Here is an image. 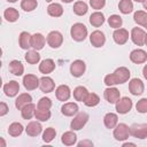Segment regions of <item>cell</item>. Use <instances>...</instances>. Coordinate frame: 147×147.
Wrapping results in <instances>:
<instances>
[{"label":"cell","instance_id":"e0dca14e","mask_svg":"<svg viewBox=\"0 0 147 147\" xmlns=\"http://www.w3.org/2000/svg\"><path fill=\"white\" fill-rule=\"evenodd\" d=\"M3 92L7 96L13 98L20 92V84L16 80H10L3 85Z\"/></svg>","mask_w":147,"mask_h":147},{"label":"cell","instance_id":"7402d4cb","mask_svg":"<svg viewBox=\"0 0 147 147\" xmlns=\"http://www.w3.org/2000/svg\"><path fill=\"white\" fill-rule=\"evenodd\" d=\"M78 105L75 102H67L61 107V113L64 116H74L78 113Z\"/></svg>","mask_w":147,"mask_h":147},{"label":"cell","instance_id":"7c38bea8","mask_svg":"<svg viewBox=\"0 0 147 147\" xmlns=\"http://www.w3.org/2000/svg\"><path fill=\"white\" fill-rule=\"evenodd\" d=\"M90 41L92 44V46L99 48V47H102L106 42V37H105V33L99 31V30H95L91 33L90 36Z\"/></svg>","mask_w":147,"mask_h":147},{"label":"cell","instance_id":"f5cc1de1","mask_svg":"<svg viewBox=\"0 0 147 147\" xmlns=\"http://www.w3.org/2000/svg\"><path fill=\"white\" fill-rule=\"evenodd\" d=\"M63 2H65V3H69V2H71V1H74V0H62Z\"/></svg>","mask_w":147,"mask_h":147},{"label":"cell","instance_id":"74e56055","mask_svg":"<svg viewBox=\"0 0 147 147\" xmlns=\"http://www.w3.org/2000/svg\"><path fill=\"white\" fill-rule=\"evenodd\" d=\"M99 102H100V98L95 93H88V95L86 96V99L84 101L85 106H87V107H95L96 105H99Z\"/></svg>","mask_w":147,"mask_h":147},{"label":"cell","instance_id":"681fc988","mask_svg":"<svg viewBox=\"0 0 147 147\" xmlns=\"http://www.w3.org/2000/svg\"><path fill=\"white\" fill-rule=\"evenodd\" d=\"M126 146H136V144H133V142H124L123 147H126Z\"/></svg>","mask_w":147,"mask_h":147},{"label":"cell","instance_id":"5b68a950","mask_svg":"<svg viewBox=\"0 0 147 147\" xmlns=\"http://www.w3.org/2000/svg\"><path fill=\"white\" fill-rule=\"evenodd\" d=\"M130 134L138 139L147 138V123H139L132 124L130 126Z\"/></svg>","mask_w":147,"mask_h":147},{"label":"cell","instance_id":"9c48e42d","mask_svg":"<svg viewBox=\"0 0 147 147\" xmlns=\"http://www.w3.org/2000/svg\"><path fill=\"white\" fill-rule=\"evenodd\" d=\"M146 32L141 29V28H133L131 30V40L133 41V44H136L137 46H142L145 45L146 41Z\"/></svg>","mask_w":147,"mask_h":147},{"label":"cell","instance_id":"3957f363","mask_svg":"<svg viewBox=\"0 0 147 147\" xmlns=\"http://www.w3.org/2000/svg\"><path fill=\"white\" fill-rule=\"evenodd\" d=\"M87 121H88V114L87 113H84V111L77 113L76 116L74 117V119L70 123V127L74 131H78V130H80L85 126Z\"/></svg>","mask_w":147,"mask_h":147},{"label":"cell","instance_id":"ee69618b","mask_svg":"<svg viewBox=\"0 0 147 147\" xmlns=\"http://www.w3.org/2000/svg\"><path fill=\"white\" fill-rule=\"evenodd\" d=\"M51 107H52V100L46 96L41 98L37 105V108H39V109H51Z\"/></svg>","mask_w":147,"mask_h":147},{"label":"cell","instance_id":"277c9868","mask_svg":"<svg viewBox=\"0 0 147 147\" xmlns=\"http://www.w3.org/2000/svg\"><path fill=\"white\" fill-rule=\"evenodd\" d=\"M130 136V127L125 123H119L114 127V138L117 141L126 140Z\"/></svg>","mask_w":147,"mask_h":147},{"label":"cell","instance_id":"4316f807","mask_svg":"<svg viewBox=\"0 0 147 147\" xmlns=\"http://www.w3.org/2000/svg\"><path fill=\"white\" fill-rule=\"evenodd\" d=\"M61 141H62V144L65 145V146H72V145H75L76 141H77V136H76V133L74 132V130H72V131H67V132H64V133L62 134Z\"/></svg>","mask_w":147,"mask_h":147},{"label":"cell","instance_id":"bcb514c9","mask_svg":"<svg viewBox=\"0 0 147 147\" xmlns=\"http://www.w3.org/2000/svg\"><path fill=\"white\" fill-rule=\"evenodd\" d=\"M8 106H7V103H5V102H1L0 103V116H5L7 113H8Z\"/></svg>","mask_w":147,"mask_h":147},{"label":"cell","instance_id":"2e32d148","mask_svg":"<svg viewBox=\"0 0 147 147\" xmlns=\"http://www.w3.org/2000/svg\"><path fill=\"white\" fill-rule=\"evenodd\" d=\"M39 87H40L41 92H44V93H51L55 88V83H54V80L51 77L42 76L40 78V85H39Z\"/></svg>","mask_w":147,"mask_h":147},{"label":"cell","instance_id":"cb8c5ba5","mask_svg":"<svg viewBox=\"0 0 147 147\" xmlns=\"http://www.w3.org/2000/svg\"><path fill=\"white\" fill-rule=\"evenodd\" d=\"M8 68H9V71H10L13 75H15V76H22L23 72H24V67H23L22 62L18 61V60H13V61H10Z\"/></svg>","mask_w":147,"mask_h":147},{"label":"cell","instance_id":"8992f818","mask_svg":"<svg viewBox=\"0 0 147 147\" xmlns=\"http://www.w3.org/2000/svg\"><path fill=\"white\" fill-rule=\"evenodd\" d=\"M46 41L48 44V46H51L52 48H59L62 42H63V36L60 31H51L48 34H47V38H46Z\"/></svg>","mask_w":147,"mask_h":147},{"label":"cell","instance_id":"1f68e13d","mask_svg":"<svg viewBox=\"0 0 147 147\" xmlns=\"http://www.w3.org/2000/svg\"><path fill=\"white\" fill-rule=\"evenodd\" d=\"M118 9L122 14H130L133 10V2L132 0H121L118 3Z\"/></svg>","mask_w":147,"mask_h":147},{"label":"cell","instance_id":"30bf717a","mask_svg":"<svg viewBox=\"0 0 147 147\" xmlns=\"http://www.w3.org/2000/svg\"><path fill=\"white\" fill-rule=\"evenodd\" d=\"M129 91L133 95H141L145 91V85L142 80L139 78H132L129 83Z\"/></svg>","mask_w":147,"mask_h":147},{"label":"cell","instance_id":"60d3db41","mask_svg":"<svg viewBox=\"0 0 147 147\" xmlns=\"http://www.w3.org/2000/svg\"><path fill=\"white\" fill-rule=\"evenodd\" d=\"M55 136H56L55 129H53V127H47V129L44 131V133H42V140H44V142L48 144V142H51V141L55 138Z\"/></svg>","mask_w":147,"mask_h":147},{"label":"cell","instance_id":"d6a6232c","mask_svg":"<svg viewBox=\"0 0 147 147\" xmlns=\"http://www.w3.org/2000/svg\"><path fill=\"white\" fill-rule=\"evenodd\" d=\"M72 9H74V13H75L76 15L83 16V15H85V14L87 13L88 6H87V3L84 2V1H77V2H75Z\"/></svg>","mask_w":147,"mask_h":147},{"label":"cell","instance_id":"4fadbf2b","mask_svg":"<svg viewBox=\"0 0 147 147\" xmlns=\"http://www.w3.org/2000/svg\"><path fill=\"white\" fill-rule=\"evenodd\" d=\"M103 95H105V99L109 102V103H116L119 98H121V93L116 88V87H111V86H108L105 92H103Z\"/></svg>","mask_w":147,"mask_h":147},{"label":"cell","instance_id":"f1b7e54d","mask_svg":"<svg viewBox=\"0 0 147 147\" xmlns=\"http://www.w3.org/2000/svg\"><path fill=\"white\" fill-rule=\"evenodd\" d=\"M18 44L22 49H29L31 47V34L29 32H21L18 37Z\"/></svg>","mask_w":147,"mask_h":147},{"label":"cell","instance_id":"52a82bcc","mask_svg":"<svg viewBox=\"0 0 147 147\" xmlns=\"http://www.w3.org/2000/svg\"><path fill=\"white\" fill-rule=\"evenodd\" d=\"M23 85H24L25 90L33 91L37 87H39V85H40V78H38L36 75L28 74V75H25L23 77Z\"/></svg>","mask_w":147,"mask_h":147},{"label":"cell","instance_id":"6f0895ef","mask_svg":"<svg viewBox=\"0 0 147 147\" xmlns=\"http://www.w3.org/2000/svg\"><path fill=\"white\" fill-rule=\"evenodd\" d=\"M46 2H52V0H46Z\"/></svg>","mask_w":147,"mask_h":147},{"label":"cell","instance_id":"d590c367","mask_svg":"<svg viewBox=\"0 0 147 147\" xmlns=\"http://www.w3.org/2000/svg\"><path fill=\"white\" fill-rule=\"evenodd\" d=\"M24 57H25V61H26L28 63H30V64H37V63L40 61V55H39V53H38L36 49H33V51H28Z\"/></svg>","mask_w":147,"mask_h":147},{"label":"cell","instance_id":"836d02e7","mask_svg":"<svg viewBox=\"0 0 147 147\" xmlns=\"http://www.w3.org/2000/svg\"><path fill=\"white\" fill-rule=\"evenodd\" d=\"M23 130H24V129H23V125H22L21 123L14 122V123H11V124L9 125V127H8V133H9V136H11V137H18V136L22 134Z\"/></svg>","mask_w":147,"mask_h":147},{"label":"cell","instance_id":"d4e9b609","mask_svg":"<svg viewBox=\"0 0 147 147\" xmlns=\"http://www.w3.org/2000/svg\"><path fill=\"white\" fill-rule=\"evenodd\" d=\"M31 101H32V96H31L29 93H22V94H20V95L16 98V100H15V107H16L18 110H21L25 105L30 103Z\"/></svg>","mask_w":147,"mask_h":147},{"label":"cell","instance_id":"7dc6e473","mask_svg":"<svg viewBox=\"0 0 147 147\" xmlns=\"http://www.w3.org/2000/svg\"><path fill=\"white\" fill-rule=\"evenodd\" d=\"M78 146H93V142L92 141H90V140H83V141H80V142H78L77 144Z\"/></svg>","mask_w":147,"mask_h":147},{"label":"cell","instance_id":"6da1fadb","mask_svg":"<svg viewBox=\"0 0 147 147\" xmlns=\"http://www.w3.org/2000/svg\"><path fill=\"white\" fill-rule=\"evenodd\" d=\"M130 70L126 67L117 68L113 74H109L105 77V84L107 86H114L117 84H124L130 78Z\"/></svg>","mask_w":147,"mask_h":147},{"label":"cell","instance_id":"d6986e66","mask_svg":"<svg viewBox=\"0 0 147 147\" xmlns=\"http://www.w3.org/2000/svg\"><path fill=\"white\" fill-rule=\"evenodd\" d=\"M41 131H42V126H41V124H40L39 122H37V121L30 122V123L26 125V127H25V132H26V134L30 136V137H37V136H39V134L41 133Z\"/></svg>","mask_w":147,"mask_h":147},{"label":"cell","instance_id":"8fae6325","mask_svg":"<svg viewBox=\"0 0 147 147\" xmlns=\"http://www.w3.org/2000/svg\"><path fill=\"white\" fill-rule=\"evenodd\" d=\"M86 69V64L83 60H75L70 64V72L74 77H80L84 75Z\"/></svg>","mask_w":147,"mask_h":147},{"label":"cell","instance_id":"f907efd6","mask_svg":"<svg viewBox=\"0 0 147 147\" xmlns=\"http://www.w3.org/2000/svg\"><path fill=\"white\" fill-rule=\"evenodd\" d=\"M142 3H144V8H145V9L147 10V0H145V1L142 2Z\"/></svg>","mask_w":147,"mask_h":147},{"label":"cell","instance_id":"9f6ffc18","mask_svg":"<svg viewBox=\"0 0 147 147\" xmlns=\"http://www.w3.org/2000/svg\"><path fill=\"white\" fill-rule=\"evenodd\" d=\"M145 45L147 46V36H146V41H145Z\"/></svg>","mask_w":147,"mask_h":147},{"label":"cell","instance_id":"f35d334b","mask_svg":"<svg viewBox=\"0 0 147 147\" xmlns=\"http://www.w3.org/2000/svg\"><path fill=\"white\" fill-rule=\"evenodd\" d=\"M38 2L37 0H22L21 1V8L24 11H32L37 8Z\"/></svg>","mask_w":147,"mask_h":147},{"label":"cell","instance_id":"ab89813d","mask_svg":"<svg viewBox=\"0 0 147 147\" xmlns=\"http://www.w3.org/2000/svg\"><path fill=\"white\" fill-rule=\"evenodd\" d=\"M108 24L114 29H119L122 26V24H123V20H122V17L119 15L114 14L108 18Z\"/></svg>","mask_w":147,"mask_h":147},{"label":"cell","instance_id":"44dd1931","mask_svg":"<svg viewBox=\"0 0 147 147\" xmlns=\"http://www.w3.org/2000/svg\"><path fill=\"white\" fill-rule=\"evenodd\" d=\"M54 69H55V62L52 59H45L39 64V71L44 75L51 74L52 71H54Z\"/></svg>","mask_w":147,"mask_h":147},{"label":"cell","instance_id":"db71d44e","mask_svg":"<svg viewBox=\"0 0 147 147\" xmlns=\"http://www.w3.org/2000/svg\"><path fill=\"white\" fill-rule=\"evenodd\" d=\"M134 1H136V2H144L145 0H134Z\"/></svg>","mask_w":147,"mask_h":147},{"label":"cell","instance_id":"ffe728a7","mask_svg":"<svg viewBox=\"0 0 147 147\" xmlns=\"http://www.w3.org/2000/svg\"><path fill=\"white\" fill-rule=\"evenodd\" d=\"M45 42H46V39L41 33H34L31 36V47L33 49L36 51L42 49L45 46Z\"/></svg>","mask_w":147,"mask_h":147},{"label":"cell","instance_id":"5bb4252c","mask_svg":"<svg viewBox=\"0 0 147 147\" xmlns=\"http://www.w3.org/2000/svg\"><path fill=\"white\" fill-rule=\"evenodd\" d=\"M130 60L136 64H141L147 61V53L144 49L137 48L130 53Z\"/></svg>","mask_w":147,"mask_h":147},{"label":"cell","instance_id":"c3c4849f","mask_svg":"<svg viewBox=\"0 0 147 147\" xmlns=\"http://www.w3.org/2000/svg\"><path fill=\"white\" fill-rule=\"evenodd\" d=\"M142 75H144V77L147 79V64H145V67L142 68Z\"/></svg>","mask_w":147,"mask_h":147},{"label":"cell","instance_id":"8d00e7d4","mask_svg":"<svg viewBox=\"0 0 147 147\" xmlns=\"http://www.w3.org/2000/svg\"><path fill=\"white\" fill-rule=\"evenodd\" d=\"M51 110L49 109H39L37 108L36 109V114H34V117L40 121V122H46L51 118Z\"/></svg>","mask_w":147,"mask_h":147},{"label":"cell","instance_id":"11a10c76","mask_svg":"<svg viewBox=\"0 0 147 147\" xmlns=\"http://www.w3.org/2000/svg\"><path fill=\"white\" fill-rule=\"evenodd\" d=\"M7 1H9V2H16L17 0H7Z\"/></svg>","mask_w":147,"mask_h":147},{"label":"cell","instance_id":"83f0119b","mask_svg":"<svg viewBox=\"0 0 147 147\" xmlns=\"http://www.w3.org/2000/svg\"><path fill=\"white\" fill-rule=\"evenodd\" d=\"M90 23L95 26V28H99L101 26L103 23H105V15L101 13V11H94L93 14H91L90 16Z\"/></svg>","mask_w":147,"mask_h":147},{"label":"cell","instance_id":"e575fe53","mask_svg":"<svg viewBox=\"0 0 147 147\" xmlns=\"http://www.w3.org/2000/svg\"><path fill=\"white\" fill-rule=\"evenodd\" d=\"M3 16H5V18H6L8 22L13 23V22H16V21L18 20L20 14H18L17 9H15V8H7V9L3 11Z\"/></svg>","mask_w":147,"mask_h":147},{"label":"cell","instance_id":"603a6c76","mask_svg":"<svg viewBox=\"0 0 147 147\" xmlns=\"http://www.w3.org/2000/svg\"><path fill=\"white\" fill-rule=\"evenodd\" d=\"M36 109H37L36 105L32 103V102H30V103L25 105L21 109V115H22V117L24 119H31L34 116V114H36Z\"/></svg>","mask_w":147,"mask_h":147},{"label":"cell","instance_id":"7bdbcfd3","mask_svg":"<svg viewBox=\"0 0 147 147\" xmlns=\"http://www.w3.org/2000/svg\"><path fill=\"white\" fill-rule=\"evenodd\" d=\"M136 109L140 114H146L147 113V98L140 99L136 105Z\"/></svg>","mask_w":147,"mask_h":147},{"label":"cell","instance_id":"b9f144b4","mask_svg":"<svg viewBox=\"0 0 147 147\" xmlns=\"http://www.w3.org/2000/svg\"><path fill=\"white\" fill-rule=\"evenodd\" d=\"M146 18H147V13L144 11V10H138V11H136L134 15H133L134 22H136L138 25H141V26L144 25Z\"/></svg>","mask_w":147,"mask_h":147},{"label":"cell","instance_id":"9a60e30c","mask_svg":"<svg viewBox=\"0 0 147 147\" xmlns=\"http://www.w3.org/2000/svg\"><path fill=\"white\" fill-rule=\"evenodd\" d=\"M113 38H114V41L118 45H124L127 40H129V31L123 29V28H119V29H115L114 33H113Z\"/></svg>","mask_w":147,"mask_h":147},{"label":"cell","instance_id":"f546056e","mask_svg":"<svg viewBox=\"0 0 147 147\" xmlns=\"http://www.w3.org/2000/svg\"><path fill=\"white\" fill-rule=\"evenodd\" d=\"M47 13H48V15L52 16V17H60V16H62V14H63V7H62L60 3H56V2L51 3V5L47 7Z\"/></svg>","mask_w":147,"mask_h":147},{"label":"cell","instance_id":"484cf974","mask_svg":"<svg viewBox=\"0 0 147 147\" xmlns=\"http://www.w3.org/2000/svg\"><path fill=\"white\" fill-rule=\"evenodd\" d=\"M103 123L107 129H114L118 124V116L114 113H108L103 117Z\"/></svg>","mask_w":147,"mask_h":147},{"label":"cell","instance_id":"7a4b0ae2","mask_svg":"<svg viewBox=\"0 0 147 147\" xmlns=\"http://www.w3.org/2000/svg\"><path fill=\"white\" fill-rule=\"evenodd\" d=\"M71 38L76 41H83L87 37V28L83 23H75L70 30Z\"/></svg>","mask_w":147,"mask_h":147},{"label":"cell","instance_id":"f6af8a7d","mask_svg":"<svg viewBox=\"0 0 147 147\" xmlns=\"http://www.w3.org/2000/svg\"><path fill=\"white\" fill-rule=\"evenodd\" d=\"M90 5L93 9H96V10H100L105 7L106 5V0H90Z\"/></svg>","mask_w":147,"mask_h":147},{"label":"cell","instance_id":"ac0fdd59","mask_svg":"<svg viewBox=\"0 0 147 147\" xmlns=\"http://www.w3.org/2000/svg\"><path fill=\"white\" fill-rule=\"evenodd\" d=\"M55 95H56V99L59 101H67L70 95H71V91H70V87L68 85H60L56 87L55 90Z\"/></svg>","mask_w":147,"mask_h":147},{"label":"cell","instance_id":"ba28073f","mask_svg":"<svg viewBox=\"0 0 147 147\" xmlns=\"http://www.w3.org/2000/svg\"><path fill=\"white\" fill-rule=\"evenodd\" d=\"M133 103H132V100L127 96H123V98H119V100L116 102V110L118 114H127L131 108H132Z\"/></svg>","mask_w":147,"mask_h":147},{"label":"cell","instance_id":"4dcf8cb0","mask_svg":"<svg viewBox=\"0 0 147 147\" xmlns=\"http://www.w3.org/2000/svg\"><path fill=\"white\" fill-rule=\"evenodd\" d=\"M87 95H88V91H87V88L84 87V86H77V87L74 90V98H75L76 101L84 102Z\"/></svg>","mask_w":147,"mask_h":147},{"label":"cell","instance_id":"816d5d0a","mask_svg":"<svg viewBox=\"0 0 147 147\" xmlns=\"http://www.w3.org/2000/svg\"><path fill=\"white\" fill-rule=\"evenodd\" d=\"M142 26H144V28L147 30V18H146V21H145V23H144V25H142Z\"/></svg>","mask_w":147,"mask_h":147}]
</instances>
